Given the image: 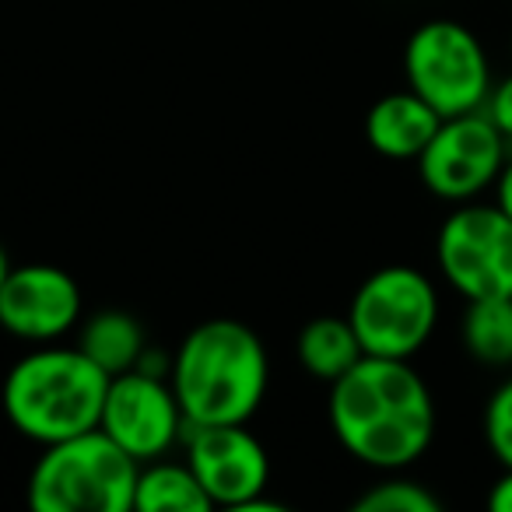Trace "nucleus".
Returning a JSON list of instances; mask_svg holds the SVG:
<instances>
[{
    "instance_id": "14",
    "label": "nucleus",
    "mask_w": 512,
    "mask_h": 512,
    "mask_svg": "<svg viewBox=\"0 0 512 512\" xmlns=\"http://www.w3.org/2000/svg\"><path fill=\"white\" fill-rule=\"evenodd\" d=\"M137 512H211V498L204 495L190 463H172L165 456L141 463L134 484Z\"/></svg>"
},
{
    "instance_id": "19",
    "label": "nucleus",
    "mask_w": 512,
    "mask_h": 512,
    "mask_svg": "<svg viewBox=\"0 0 512 512\" xmlns=\"http://www.w3.org/2000/svg\"><path fill=\"white\" fill-rule=\"evenodd\" d=\"M484 113H488V120L495 123L498 134H502L512 148V74L498 81V85H491L488 99H484Z\"/></svg>"
},
{
    "instance_id": "5",
    "label": "nucleus",
    "mask_w": 512,
    "mask_h": 512,
    "mask_svg": "<svg viewBox=\"0 0 512 512\" xmlns=\"http://www.w3.org/2000/svg\"><path fill=\"white\" fill-rule=\"evenodd\" d=\"M348 323L365 355L414 358L435 334L439 292L418 267H379L351 295Z\"/></svg>"
},
{
    "instance_id": "1",
    "label": "nucleus",
    "mask_w": 512,
    "mask_h": 512,
    "mask_svg": "<svg viewBox=\"0 0 512 512\" xmlns=\"http://www.w3.org/2000/svg\"><path fill=\"white\" fill-rule=\"evenodd\" d=\"M327 418L358 463L404 470L435 439V400L411 358L362 355L330 383Z\"/></svg>"
},
{
    "instance_id": "20",
    "label": "nucleus",
    "mask_w": 512,
    "mask_h": 512,
    "mask_svg": "<svg viewBox=\"0 0 512 512\" xmlns=\"http://www.w3.org/2000/svg\"><path fill=\"white\" fill-rule=\"evenodd\" d=\"M488 505L495 512H512V467H502V477L491 484Z\"/></svg>"
},
{
    "instance_id": "4",
    "label": "nucleus",
    "mask_w": 512,
    "mask_h": 512,
    "mask_svg": "<svg viewBox=\"0 0 512 512\" xmlns=\"http://www.w3.org/2000/svg\"><path fill=\"white\" fill-rule=\"evenodd\" d=\"M141 463L102 428L43 446L29 474V505L36 512H134Z\"/></svg>"
},
{
    "instance_id": "15",
    "label": "nucleus",
    "mask_w": 512,
    "mask_h": 512,
    "mask_svg": "<svg viewBox=\"0 0 512 512\" xmlns=\"http://www.w3.org/2000/svg\"><path fill=\"white\" fill-rule=\"evenodd\" d=\"M295 351H299L302 369L309 376L323 379V383H334L337 376H344L365 355L348 316H320V320L306 323Z\"/></svg>"
},
{
    "instance_id": "18",
    "label": "nucleus",
    "mask_w": 512,
    "mask_h": 512,
    "mask_svg": "<svg viewBox=\"0 0 512 512\" xmlns=\"http://www.w3.org/2000/svg\"><path fill=\"white\" fill-rule=\"evenodd\" d=\"M484 439L502 467H512V376L491 393L484 407Z\"/></svg>"
},
{
    "instance_id": "10",
    "label": "nucleus",
    "mask_w": 512,
    "mask_h": 512,
    "mask_svg": "<svg viewBox=\"0 0 512 512\" xmlns=\"http://www.w3.org/2000/svg\"><path fill=\"white\" fill-rule=\"evenodd\" d=\"M99 428L137 463H148L169 456V449L183 442L186 414L169 379L148 369H127L109 376Z\"/></svg>"
},
{
    "instance_id": "3",
    "label": "nucleus",
    "mask_w": 512,
    "mask_h": 512,
    "mask_svg": "<svg viewBox=\"0 0 512 512\" xmlns=\"http://www.w3.org/2000/svg\"><path fill=\"white\" fill-rule=\"evenodd\" d=\"M109 376L74 344H39L4 376V414L25 439L50 446L99 428Z\"/></svg>"
},
{
    "instance_id": "2",
    "label": "nucleus",
    "mask_w": 512,
    "mask_h": 512,
    "mask_svg": "<svg viewBox=\"0 0 512 512\" xmlns=\"http://www.w3.org/2000/svg\"><path fill=\"white\" fill-rule=\"evenodd\" d=\"M169 383L190 425H242L264 404L271 362L256 330L218 316L183 337Z\"/></svg>"
},
{
    "instance_id": "13",
    "label": "nucleus",
    "mask_w": 512,
    "mask_h": 512,
    "mask_svg": "<svg viewBox=\"0 0 512 512\" xmlns=\"http://www.w3.org/2000/svg\"><path fill=\"white\" fill-rule=\"evenodd\" d=\"M78 348L106 376H120L127 369H137L141 355L148 351V337H144V327L137 323V316L123 313V309H99L81 327Z\"/></svg>"
},
{
    "instance_id": "21",
    "label": "nucleus",
    "mask_w": 512,
    "mask_h": 512,
    "mask_svg": "<svg viewBox=\"0 0 512 512\" xmlns=\"http://www.w3.org/2000/svg\"><path fill=\"white\" fill-rule=\"evenodd\" d=\"M495 204L512 218V151H509V158H505L502 172H498V179H495Z\"/></svg>"
},
{
    "instance_id": "11",
    "label": "nucleus",
    "mask_w": 512,
    "mask_h": 512,
    "mask_svg": "<svg viewBox=\"0 0 512 512\" xmlns=\"http://www.w3.org/2000/svg\"><path fill=\"white\" fill-rule=\"evenodd\" d=\"M81 288L57 264L11 267L0 285V327L29 344L60 341L81 320Z\"/></svg>"
},
{
    "instance_id": "17",
    "label": "nucleus",
    "mask_w": 512,
    "mask_h": 512,
    "mask_svg": "<svg viewBox=\"0 0 512 512\" xmlns=\"http://www.w3.org/2000/svg\"><path fill=\"white\" fill-rule=\"evenodd\" d=\"M442 502L418 481L386 477L355 502V512H439Z\"/></svg>"
},
{
    "instance_id": "7",
    "label": "nucleus",
    "mask_w": 512,
    "mask_h": 512,
    "mask_svg": "<svg viewBox=\"0 0 512 512\" xmlns=\"http://www.w3.org/2000/svg\"><path fill=\"white\" fill-rule=\"evenodd\" d=\"M435 264L463 299H512V218L498 204L463 200L435 235Z\"/></svg>"
},
{
    "instance_id": "16",
    "label": "nucleus",
    "mask_w": 512,
    "mask_h": 512,
    "mask_svg": "<svg viewBox=\"0 0 512 512\" xmlns=\"http://www.w3.org/2000/svg\"><path fill=\"white\" fill-rule=\"evenodd\" d=\"M463 348L484 365H512V299H470L463 313Z\"/></svg>"
},
{
    "instance_id": "6",
    "label": "nucleus",
    "mask_w": 512,
    "mask_h": 512,
    "mask_svg": "<svg viewBox=\"0 0 512 512\" xmlns=\"http://www.w3.org/2000/svg\"><path fill=\"white\" fill-rule=\"evenodd\" d=\"M404 74L407 88L421 95L442 120L484 109L495 85L481 39L449 18H435L411 32L404 46Z\"/></svg>"
},
{
    "instance_id": "8",
    "label": "nucleus",
    "mask_w": 512,
    "mask_h": 512,
    "mask_svg": "<svg viewBox=\"0 0 512 512\" xmlns=\"http://www.w3.org/2000/svg\"><path fill=\"white\" fill-rule=\"evenodd\" d=\"M509 151V141L498 134L488 113L474 109V113L442 120L414 162H418L421 183L435 197L463 204V200H474L477 193L495 186Z\"/></svg>"
},
{
    "instance_id": "22",
    "label": "nucleus",
    "mask_w": 512,
    "mask_h": 512,
    "mask_svg": "<svg viewBox=\"0 0 512 512\" xmlns=\"http://www.w3.org/2000/svg\"><path fill=\"white\" fill-rule=\"evenodd\" d=\"M8 271H11V260H8V249L0 246V285H4V278H8Z\"/></svg>"
},
{
    "instance_id": "12",
    "label": "nucleus",
    "mask_w": 512,
    "mask_h": 512,
    "mask_svg": "<svg viewBox=\"0 0 512 512\" xmlns=\"http://www.w3.org/2000/svg\"><path fill=\"white\" fill-rule=\"evenodd\" d=\"M439 123L442 116L421 95L404 88V92H390L379 102H372L369 116H365V137H369V148L376 155L411 162L425 151Z\"/></svg>"
},
{
    "instance_id": "9",
    "label": "nucleus",
    "mask_w": 512,
    "mask_h": 512,
    "mask_svg": "<svg viewBox=\"0 0 512 512\" xmlns=\"http://www.w3.org/2000/svg\"><path fill=\"white\" fill-rule=\"evenodd\" d=\"M186 463L197 474L211 505L225 509H278L264 491L271 481V460L264 442L242 425H190L186 421Z\"/></svg>"
}]
</instances>
